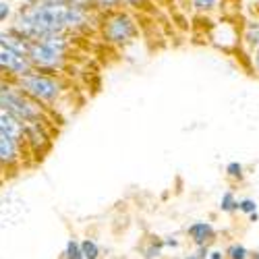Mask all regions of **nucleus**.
I'll return each mask as SVG.
<instances>
[{
  "mask_svg": "<svg viewBox=\"0 0 259 259\" xmlns=\"http://www.w3.org/2000/svg\"><path fill=\"white\" fill-rule=\"evenodd\" d=\"M245 41H247L251 48H257L259 46V23H249L247 33H245Z\"/></svg>",
  "mask_w": 259,
  "mask_h": 259,
  "instance_id": "15",
  "label": "nucleus"
},
{
  "mask_svg": "<svg viewBox=\"0 0 259 259\" xmlns=\"http://www.w3.org/2000/svg\"><path fill=\"white\" fill-rule=\"evenodd\" d=\"M199 259H207V255H209V247L207 245H197V253H195Z\"/></svg>",
  "mask_w": 259,
  "mask_h": 259,
  "instance_id": "22",
  "label": "nucleus"
},
{
  "mask_svg": "<svg viewBox=\"0 0 259 259\" xmlns=\"http://www.w3.org/2000/svg\"><path fill=\"white\" fill-rule=\"evenodd\" d=\"M79 245H81L83 259H100V247H98V243L94 239H85Z\"/></svg>",
  "mask_w": 259,
  "mask_h": 259,
  "instance_id": "11",
  "label": "nucleus"
},
{
  "mask_svg": "<svg viewBox=\"0 0 259 259\" xmlns=\"http://www.w3.org/2000/svg\"><path fill=\"white\" fill-rule=\"evenodd\" d=\"M9 17H11V5L3 0V3H0V23H3V21H7Z\"/></svg>",
  "mask_w": 259,
  "mask_h": 259,
  "instance_id": "20",
  "label": "nucleus"
},
{
  "mask_svg": "<svg viewBox=\"0 0 259 259\" xmlns=\"http://www.w3.org/2000/svg\"><path fill=\"white\" fill-rule=\"evenodd\" d=\"M92 3H96L98 7H102V9H114L120 0H92Z\"/></svg>",
  "mask_w": 259,
  "mask_h": 259,
  "instance_id": "21",
  "label": "nucleus"
},
{
  "mask_svg": "<svg viewBox=\"0 0 259 259\" xmlns=\"http://www.w3.org/2000/svg\"><path fill=\"white\" fill-rule=\"evenodd\" d=\"M162 247H164V243H162V241H158V243L154 241L152 245H149V247L145 249V257H147V259H154V257H158V255L162 253Z\"/></svg>",
  "mask_w": 259,
  "mask_h": 259,
  "instance_id": "18",
  "label": "nucleus"
},
{
  "mask_svg": "<svg viewBox=\"0 0 259 259\" xmlns=\"http://www.w3.org/2000/svg\"><path fill=\"white\" fill-rule=\"evenodd\" d=\"M27 58L39 69H60L67 58V37L64 33H54L29 41Z\"/></svg>",
  "mask_w": 259,
  "mask_h": 259,
  "instance_id": "2",
  "label": "nucleus"
},
{
  "mask_svg": "<svg viewBox=\"0 0 259 259\" xmlns=\"http://www.w3.org/2000/svg\"><path fill=\"white\" fill-rule=\"evenodd\" d=\"M215 5H218V0H193V7L197 11H211Z\"/></svg>",
  "mask_w": 259,
  "mask_h": 259,
  "instance_id": "19",
  "label": "nucleus"
},
{
  "mask_svg": "<svg viewBox=\"0 0 259 259\" xmlns=\"http://www.w3.org/2000/svg\"><path fill=\"white\" fill-rule=\"evenodd\" d=\"M255 69H257V73H259V46L255 48Z\"/></svg>",
  "mask_w": 259,
  "mask_h": 259,
  "instance_id": "28",
  "label": "nucleus"
},
{
  "mask_svg": "<svg viewBox=\"0 0 259 259\" xmlns=\"http://www.w3.org/2000/svg\"><path fill=\"white\" fill-rule=\"evenodd\" d=\"M19 143L15 137H11L7 131L0 128V164L13 166L15 162H19Z\"/></svg>",
  "mask_w": 259,
  "mask_h": 259,
  "instance_id": "7",
  "label": "nucleus"
},
{
  "mask_svg": "<svg viewBox=\"0 0 259 259\" xmlns=\"http://www.w3.org/2000/svg\"><path fill=\"white\" fill-rule=\"evenodd\" d=\"M226 175H228L230 179L241 181V179L245 177V172H243V164H239V162H230V164L226 166Z\"/></svg>",
  "mask_w": 259,
  "mask_h": 259,
  "instance_id": "16",
  "label": "nucleus"
},
{
  "mask_svg": "<svg viewBox=\"0 0 259 259\" xmlns=\"http://www.w3.org/2000/svg\"><path fill=\"white\" fill-rule=\"evenodd\" d=\"M33 3H39V5H62L67 0H33Z\"/></svg>",
  "mask_w": 259,
  "mask_h": 259,
  "instance_id": "23",
  "label": "nucleus"
},
{
  "mask_svg": "<svg viewBox=\"0 0 259 259\" xmlns=\"http://www.w3.org/2000/svg\"><path fill=\"white\" fill-rule=\"evenodd\" d=\"M0 106L23 124L39 122L41 116H44V110H41L39 102H35L33 98H29L25 92H21L19 88H15L11 83H5L3 88H0Z\"/></svg>",
  "mask_w": 259,
  "mask_h": 259,
  "instance_id": "3",
  "label": "nucleus"
},
{
  "mask_svg": "<svg viewBox=\"0 0 259 259\" xmlns=\"http://www.w3.org/2000/svg\"><path fill=\"white\" fill-rule=\"evenodd\" d=\"M236 197H234V193L232 191H226L224 195H222V199H220V211H226V213H230V211H236Z\"/></svg>",
  "mask_w": 259,
  "mask_h": 259,
  "instance_id": "13",
  "label": "nucleus"
},
{
  "mask_svg": "<svg viewBox=\"0 0 259 259\" xmlns=\"http://www.w3.org/2000/svg\"><path fill=\"white\" fill-rule=\"evenodd\" d=\"M67 15H69L67 3L62 5L33 3L19 11L11 29L27 37L29 41L46 37V35H54V33H64L67 31Z\"/></svg>",
  "mask_w": 259,
  "mask_h": 259,
  "instance_id": "1",
  "label": "nucleus"
},
{
  "mask_svg": "<svg viewBox=\"0 0 259 259\" xmlns=\"http://www.w3.org/2000/svg\"><path fill=\"white\" fill-rule=\"evenodd\" d=\"M249 220H251V222H257V220H259V213H257V211L249 213Z\"/></svg>",
  "mask_w": 259,
  "mask_h": 259,
  "instance_id": "29",
  "label": "nucleus"
},
{
  "mask_svg": "<svg viewBox=\"0 0 259 259\" xmlns=\"http://www.w3.org/2000/svg\"><path fill=\"white\" fill-rule=\"evenodd\" d=\"M0 69L9 71V73L15 75V77H21V75L33 71L35 67L31 64V60H29L27 56L15 52L13 48H9V46L5 44V41H0Z\"/></svg>",
  "mask_w": 259,
  "mask_h": 259,
  "instance_id": "6",
  "label": "nucleus"
},
{
  "mask_svg": "<svg viewBox=\"0 0 259 259\" xmlns=\"http://www.w3.org/2000/svg\"><path fill=\"white\" fill-rule=\"evenodd\" d=\"M164 245H168V247H179V241L172 239V236H168V239L164 241Z\"/></svg>",
  "mask_w": 259,
  "mask_h": 259,
  "instance_id": "26",
  "label": "nucleus"
},
{
  "mask_svg": "<svg viewBox=\"0 0 259 259\" xmlns=\"http://www.w3.org/2000/svg\"><path fill=\"white\" fill-rule=\"evenodd\" d=\"M228 259H249V249L245 247V245H241V243H232L228 249H226V253H224Z\"/></svg>",
  "mask_w": 259,
  "mask_h": 259,
  "instance_id": "12",
  "label": "nucleus"
},
{
  "mask_svg": "<svg viewBox=\"0 0 259 259\" xmlns=\"http://www.w3.org/2000/svg\"><path fill=\"white\" fill-rule=\"evenodd\" d=\"M0 73H3V69H0Z\"/></svg>",
  "mask_w": 259,
  "mask_h": 259,
  "instance_id": "33",
  "label": "nucleus"
},
{
  "mask_svg": "<svg viewBox=\"0 0 259 259\" xmlns=\"http://www.w3.org/2000/svg\"><path fill=\"white\" fill-rule=\"evenodd\" d=\"M0 41H5L9 48H13L15 52L23 54V56H27V52H29V39L17 31H13V29L9 33H0Z\"/></svg>",
  "mask_w": 259,
  "mask_h": 259,
  "instance_id": "10",
  "label": "nucleus"
},
{
  "mask_svg": "<svg viewBox=\"0 0 259 259\" xmlns=\"http://www.w3.org/2000/svg\"><path fill=\"white\" fill-rule=\"evenodd\" d=\"M3 85H5V81H3V79H0V88H3Z\"/></svg>",
  "mask_w": 259,
  "mask_h": 259,
  "instance_id": "31",
  "label": "nucleus"
},
{
  "mask_svg": "<svg viewBox=\"0 0 259 259\" xmlns=\"http://www.w3.org/2000/svg\"><path fill=\"white\" fill-rule=\"evenodd\" d=\"M0 128L7 131L11 137H15L17 141H21L25 137V124L21 120H17L11 112H7L3 106H0Z\"/></svg>",
  "mask_w": 259,
  "mask_h": 259,
  "instance_id": "9",
  "label": "nucleus"
},
{
  "mask_svg": "<svg viewBox=\"0 0 259 259\" xmlns=\"http://www.w3.org/2000/svg\"><path fill=\"white\" fill-rule=\"evenodd\" d=\"M187 234H189V239L195 243V245H207V243L213 241L215 230H213V226H211L209 222H201V220H199V222H193V224L189 226Z\"/></svg>",
  "mask_w": 259,
  "mask_h": 259,
  "instance_id": "8",
  "label": "nucleus"
},
{
  "mask_svg": "<svg viewBox=\"0 0 259 259\" xmlns=\"http://www.w3.org/2000/svg\"><path fill=\"white\" fill-rule=\"evenodd\" d=\"M67 5H83V7H88L90 0H67Z\"/></svg>",
  "mask_w": 259,
  "mask_h": 259,
  "instance_id": "25",
  "label": "nucleus"
},
{
  "mask_svg": "<svg viewBox=\"0 0 259 259\" xmlns=\"http://www.w3.org/2000/svg\"><path fill=\"white\" fill-rule=\"evenodd\" d=\"M122 3H126V5H131V7H141L145 0H122Z\"/></svg>",
  "mask_w": 259,
  "mask_h": 259,
  "instance_id": "27",
  "label": "nucleus"
},
{
  "mask_svg": "<svg viewBox=\"0 0 259 259\" xmlns=\"http://www.w3.org/2000/svg\"><path fill=\"white\" fill-rule=\"evenodd\" d=\"M17 88L21 92H25L29 98H33L39 104H54L62 96V83L48 75V73H39V71H29L25 75L17 77Z\"/></svg>",
  "mask_w": 259,
  "mask_h": 259,
  "instance_id": "4",
  "label": "nucleus"
},
{
  "mask_svg": "<svg viewBox=\"0 0 259 259\" xmlns=\"http://www.w3.org/2000/svg\"><path fill=\"white\" fill-rule=\"evenodd\" d=\"M185 259H199V257H197V255H187Z\"/></svg>",
  "mask_w": 259,
  "mask_h": 259,
  "instance_id": "30",
  "label": "nucleus"
},
{
  "mask_svg": "<svg viewBox=\"0 0 259 259\" xmlns=\"http://www.w3.org/2000/svg\"><path fill=\"white\" fill-rule=\"evenodd\" d=\"M64 259H83V253H81V245L71 239L67 243V247H64Z\"/></svg>",
  "mask_w": 259,
  "mask_h": 259,
  "instance_id": "14",
  "label": "nucleus"
},
{
  "mask_svg": "<svg viewBox=\"0 0 259 259\" xmlns=\"http://www.w3.org/2000/svg\"><path fill=\"white\" fill-rule=\"evenodd\" d=\"M253 259H259V253H255V257H253Z\"/></svg>",
  "mask_w": 259,
  "mask_h": 259,
  "instance_id": "32",
  "label": "nucleus"
},
{
  "mask_svg": "<svg viewBox=\"0 0 259 259\" xmlns=\"http://www.w3.org/2000/svg\"><path fill=\"white\" fill-rule=\"evenodd\" d=\"M236 211H243V213H253V211H257V203L253 201V199H241L239 203H236Z\"/></svg>",
  "mask_w": 259,
  "mask_h": 259,
  "instance_id": "17",
  "label": "nucleus"
},
{
  "mask_svg": "<svg viewBox=\"0 0 259 259\" xmlns=\"http://www.w3.org/2000/svg\"><path fill=\"white\" fill-rule=\"evenodd\" d=\"M104 35H106L108 41H112V44H118V46L128 44V41L137 35L135 21L126 13H116V15H112L110 19L106 21Z\"/></svg>",
  "mask_w": 259,
  "mask_h": 259,
  "instance_id": "5",
  "label": "nucleus"
},
{
  "mask_svg": "<svg viewBox=\"0 0 259 259\" xmlns=\"http://www.w3.org/2000/svg\"><path fill=\"white\" fill-rule=\"evenodd\" d=\"M226 255L222 253V251H209V255H207V259H224Z\"/></svg>",
  "mask_w": 259,
  "mask_h": 259,
  "instance_id": "24",
  "label": "nucleus"
}]
</instances>
